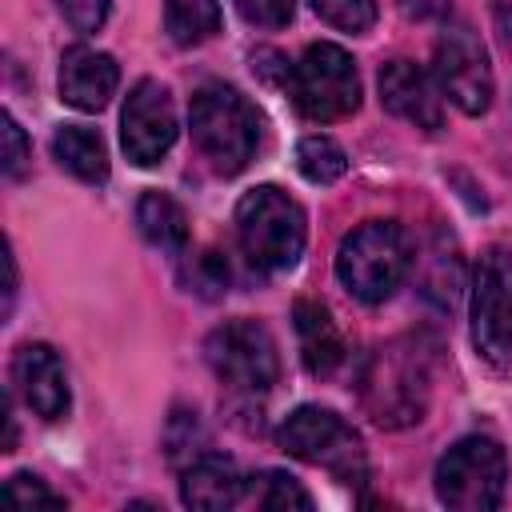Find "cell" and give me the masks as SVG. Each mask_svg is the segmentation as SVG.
Listing matches in <instances>:
<instances>
[{"label": "cell", "mask_w": 512, "mask_h": 512, "mask_svg": "<svg viewBox=\"0 0 512 512\" xmlns=\"http://www.w3.org/2000/svg\"><path fill=\"white\" fill-rule=\"evenodd\" d=\"M432 76L440 84V92L464 112V116H480L492 104V64H488V48L484 40L468 28V24H444L440 40H436V56H432Z\"/></svg>", "instance_id": "10"}, {"label": "cell", "mask_w": 512, "mask_h": 512, "mask_svg": "<svg viewBox=\"0 0 512 512\" xmlns=\"http://www.w3.org/2000/svg\"><path fill=\"white\" fill-rule=\"evenodd\" d=\"M424 276H420V292L440 308V312H452L456 300H460V288H464V264H460V252L448 236H436L428 248H424Z\"/></svg>", "instance_id": "19"}, {"label": "cell", "mask_w": 512, "mask_h": 512, "mask_svg": "<svg viewBox=\"0 0 512 512\" xmlns=\"http://www.w3.org/2000/svg\"><path fill=\"white\" fill-rule=\"evenodd\" d=\"M52 156L60 168H68L84 184H104L108 180V148L96 128L84 124H60L52 136Z\"/></svg>", "instance_id": "17"}, {"label": "cell", "mask_w": 512, "mask_h": 512, "mask_svg": "<svg viewBox=\"0 0 512 512\" xmlns=\"http://www.w3.org/2000/svg\"><path fill=\"white\" fill-rule=\"evenodd\" d=\"M56 8L64 12V20H68L76 32H96V28L108 20L112 0H56Z\"/></svg>", "instance_id": "28"}, {"label": "cell", "mask_w": 512, "mask_h": 512, "mask_svg": "<svg viewBox=\"0 0 512 512\" xmlns=\"http://www.w3.org/2000/svg\"><path fill=\"white\" fill-rule=\"evenodd\" d=\"M204 356H208L216 380L244 396L268 392L280 376V352H276L272 332L248 316H236V320H224L220 328H212L204 340Z\"/></svg>", "instance_id": "8"}, {"label": "cell", "mask_w": 512, "mask_h": 512, "mask_svg": "<svg viewBox=\"0 0 512 512\" xmlns=\"http://www.w3.org/2000/svg\"><path fill=\"white\" fill-rule=\"evenodd\" d=\"M4 268H8V288H4V316H8L12 300H16V260H12V248H4Z\"/></svg>", "instance_id": "30"}, {"label": "cell", "mask_w": 512, "mask_h": 512, "mask_svg": "<svg viewBox=\"0 0 512 512\" xmlns=\"http://www.w3.org/2000/svg\"><path fill=\"white\" fill-rule=\"evenodd\" d=\"M120 84V68L92 44H72L60 56V100L80 112H100Z\"/></svg>", "instance_id": "14"}, {"label": "cell", "mask_w": 512, "mask_h": 512, "mask_svg": "<svg viewBox=\"0 0 512 512\" xmlns=\"http://www.w3.org/2000/svg\"><path fill=\"white\" fill-rule=\"evenodd\" d=\"M4 176L8 180H20L24 176V168H28V160H32V148H28V136H24V128L16 124V116L12 112H4Z\"/></svg>", "instance_id": "27"}, {"label": "cell", "mask_w": 512, "mask_h": 512, "mask_svg": "<svg viewBox=\"0 0 512 512\" xmlns=\"http://www.w3.org/2000/svg\"><path fill=\"white\" fill-rule=\"evenodd\" d=\"M276 444H280L288 456L332 472L340 484H360V480L368 476V456H364L360 432H356L344 416H336L332 408H320V404L296 408V412L280 424Z\"/></svg>", "instance_id": "5"}, {"label": "cell", "mask_w": 512, "mask_h": 512, "mask_svg": "<svg viewBox=\"0 0 512 512\" xmlns=\"http://www.w3.org/2000/svg\"><path fill=\"white\" fill-rule=\"evenodd\" d=\"M256 480L260 484L252 492H256V504L260 508H268V512H292V508L308 512L312 508V496L300 488L296 476H288V472H260Z\"/></svg>", "instance_id": "22"}, {"label": "cell", "mask_w": 512, "mask_h": 512, "mask_svg": "<svg viewBox=\"0 0 512 512\" xmlns=\"http://www.w3.org/2000/svg\"><path fill=\"white\" fill-rule=\"evenodd\" d=\"M136 228L160 252H180L188 244V216L168 192H144L136 200Z\"/></svg>", "instance_id": "18"}, {"label": "cell", "mask_w": 512, "mask_h": 512, "mask_svg": "<svg viewBox=\"0 0 512 512\" xmlns=\"http://www.w3.org/2000/svg\"><path fill=\"white\" fill-rule=\"evenodd\" d=\"M380 104L424 132H436L444 124V104L432 88V76L412 60H388L380 68Z\"/></svg>", "instance_id": "13"}, {"label": "cell", "mask_w": 512, "mask_h": 512, "mask_svg": "<svg viewBox=\"0 0 512 512\" xmlns=\"http://www.w3.org/2000/svg\"><path fill=\"white\" fill-rule=\"evenodd\" d=\"M508 456L492 436H464L436 460V496L456 512H488L504 500Z\"/></svg>", "instance_id": "7"}, {"label": "cell", "mask_w": 512, "mask_h": 512, "mask_svg": "<svg viewBox=\"0 0 512 512\" xmlns=\"http://www.w3.org/2000/svg\"><path fill=\"white\" fill-rule=\"evenodd\" d=\"M244 496V476L236 468L232 456L220 452H200L196 460L184 464L180 476V500L188 508H204V512H220L232 508Z\"/></svg>", "instance_id": "15"}, {"label": "cell", "mask_w": 512, "mask_h": 512, "mask_svg": "<svg viewBox=\"0 0 512 512\" xmlns=\"http://www.w3.org/2000/svg\"><path fill=\"white\" fill-rule=\"evenodd\" d=\"M236 236H240L248 264L264 272H288L300 260L304 240H308L304 208L284 188L260 184L244 192V200L236 204Z\"/></svg>", "instance_id": "3"}, {"label": "cell", "mask_w": 512, "mask_h": 512, "mask_svg": "<svg viewBox=\"0 0 512 512\" xmlns=\"http://www.w3.org/2000/svg\"><path fill=\"white\" fill-rule=\"evenodd\" d=\"M188 284H196L200 296H220L228 288V264L220 252H200L192 260V272H188Z\"/></svg>", "instance_id": "25"}, {"label": "cell", "mask_w": 512, "mask_h": 512, "mask_svg": "<svg viewBox=\"0 0 512 512\" xmlns=\"http://www.w3.org/2000/svg\"><path fill=\"white\" fill-rule=\"evenodd\" d=\"M296 168H300V176L312 180V184H332V180L344 176L348 156H344V148H340L332 136L316 132V136H304V140H300V148H296Z\"/></svg>", "instance_id": "21"}, {"label": "cell", "mask_w": 512, "mask_h": 512, "mask_svg": "<svg viewBox=\"0 0 512 512\" xmlns=\"http://www.w3.org/2000/svg\"><path fill=\"white\" fill-rule=\"evenodd\" d=\"M232 8L256 28H284L292 20L296 0H232Z\"/></svg>", "instance_id": "26"}, {"label": "cell", "mask_w": 512, "mask_h": 512, "mask_svg": "<svg viewBox=\"0 0 512 512\" xmlns=\"http://www.w3.org/2000/svg\"><path fill=\"white\" fill-rule=\"evenodd\" d=\"M164 24L176 44H204L220 32V0H164Z\"/></svg>", "instance_id": "20"}, {"label": "cell", "mask_w": 512, "mask_h": 512, "mask_svg": "<svg viewBox=\"0 0 512 512\" xmlns=\"http://www.w3.org/2000/svg\"><path fill=\"white\" fill-rule=\"evenodd\" d=\"M188 124H192V144L208 160L212 172L236 176L248 168L260 144V116L256 108L224 80H208L192 92L188 104Z\"/></svg>", "instance_id": "2"}, {"label": "cell", "mask_w": 512, "mask_h": 512, "mask_svg": "<svg viewBox=\"0 0 512 512\" xmlns=\"http://www.w3.org/2000/svg\"><path fill=\"white\" fill-rule=\"evenodd\" d=\"M292 324L300 340V360L312 376H332L344 364V336L332 320V312L320 300H296L292 304Z\"/></svg>", "instance_id": "16"}, {"label": "cell", "mask_w": 512, "mask_h": 512, "mask_svg": "<svg viewBox=\"0 0 512 512\" xmlns=\"http://www.w3.org/2000/svg\"><path fill=\"white\" fill-rule=\"evenodd\" d=\"M12 384L20 400L40 416V420H60L68 416L72 392H68V372L60 356L48 344H20L12 356Z\"/></svg>", "instance_id": "12"}, {"label": "cell", "mask_w": 512, "mask_h": 512, "mask_svg": "<svg viewBox=\"0 0 512 512\" xmlns=\"http://www.w3.org/2000/svg\"><path fill=\"white\" fill-rule=\"evenodd\" d=\"M428 392H432V356L416 336H396L376 344L356 372V396L380 428L416 424L428 408Z\"/></svg>", "instance_id": "1"}, {"label": "cell", "mask_w": 512, "mask_h": 512, "mask_svg": "<svg viewBox=\"0 0 512 512\" xmlns=\"http://www.w3.org/2000/svg\"><path fill=\"white\" fill-rule=\"evenodd\" d=\"M120 144L128 160L140 168L160 164L176 144V108H172V92L160 80H140L128 92L120 112Z\"/></svg>", "instance_id": "11"}, {"label": "cell", "mask_w": 512, "mask_h": 512, "mask_svg": "<svg viewBox=\"0 0 512 512\" xmlns=\"http://www.w3.org/2000/svg\"><path fill=\"white\" fill-rule=\"evenodd\" d=\"M4 500L16 504V508H64V496H56L40 476L32 472H16L8 484H4Z\"/></svg>", "instance_id": "24"}, {"label": "cell", "mask_w": 512, "mask_h": 512, "mask_svg": "<svg viewBox=\"0 0 512 512\" xmlns=\"http://www.w3.org/2000/svg\"><path fill=\"white\" fill-rule=\"evenodd\" d=\"M288 96L304 120L332 124L360 108V72L340 44H308L292 64Z\"/></svg>", "instance_id": "6"}, {"label": "cell", "mask_w": 512, "mask_h": 512, "mask_svg": "<svg viewBox=\"0 0 512 512\" xmlns=\"http://www.w3.org/2000/svg\"><path fill=\"white\" fill-rule=\"evenodd\" d=\"M472 344L488 364L512 356V248L492 244L472 276Z\"/></svg>", "instance_id": "9"}, {"label": "cell", "mask_w": 512, "mask_h": 512, "mask_svg": "<svg viewBox=\"0 0 512 512\" xmlns=\"http://www.w3.org/2000/svg\"><path fill=\"white\" fill-rule=\"evenodd\" d=\"M408 264H412L408 236L392 220H364L344 236L336 252L340 284L364 304H384L404 284Z\"/></svg>", "instance_id": "4"}, {"label": "cell", "mask_w": 512, "mask_h": 512, "mask_svg": "<svg viewBox=\"0 0 512 512\" xmlns=\"http://www.w3.org/2000/svg\"><path fill=\"white\" fill-rule=\"evenodd\" d=\"M312 12L340 32H368L376 24V0H312Z\"/></svg>", "instance_id": "23"}, {"label": "cell", "mask_w": 512, "mask_h": 512, "mask_svg": "<svg viewBox=\"0 0 512 512\" xmlns=\"http://www.w3.org/2000/svg\"><path fill=\"white\" fill-rule=\"evenodd\" d=\"M400 8L412 20H436V16L448 12V0H400Z\"/></svg>", "instance_id": "29"}]
</instances>
